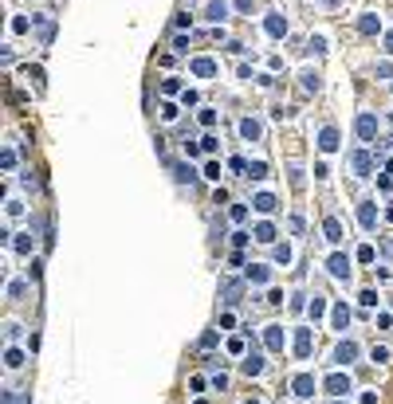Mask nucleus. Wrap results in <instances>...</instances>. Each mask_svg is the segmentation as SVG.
Returning a JSON list of instances; mask_svg holds the SVG:
<instances>
[{"label":"nucleus","mask_w":393,"mask_h":404,"mask_svg":"<svg viewBox=\"0 0 393 404\" xmlns=\"http://www.w3.org/2000/svg\"><path fill=\"white\" fill-rule=\"evenodd\" d=\"M354 130H358V138H362V142H374V134H378V118H374V114H358Z\"/></svg>","instance_id":"obj_1"},{"label":"nucleus","mask_w":393,"mask_h":404,"mask_svg":"<svg viewBox=\"0 0 393 404\" xmlns=\"http://www.w3.org/2000/svg\"><path fill=\"white\" fill-rule=\"evenodd\" d=\"M291 389H295V397H299V401H307V397H315V377H311V373H295Z\"/></svg>","instance_id":"obj_2"},{"label":"nucleus","mask_w":393,"mask_h":404,"mask_svg":"<svg viewBox=\"0 0 393 404\" xmlns=\"http://www.w3.org/2000/svg\"><path fill=\"white\" fill-rule=\"evenodd\" d=\"M358 220H362V228H366V232H374V228H378V204H374V201H362V204H358Z\"/></svg>","instance_id":"obj_3"},{"label":"nucleus","mask_w":393,"mask_h":404,"mask_svg":"<svg viewBox=\"0 0 393 404\" xmlns=\"http://www.w3.org/2000/svg\"><path fill=\"white\" fill-rule=\"evenodd\" d=\"M264 28H268V36H272V40H283V36H287V20H283V12H268Z\"/></svg>","instance_id":"obj_4"},{"label":"nucleus","mask_w":393,"mask_h":404,"mask_svg":"<svg viewBox=\"0 0 393 404\" xmlns=\"http://www.w3.org/2000/svg\"><path fill=\"white\" fill-rule=\"evenodd\" d=\"M327 393H331V397H346V393H350V377H346V373H331V377H327Z\"/></svg>","instance_id":"obj_5"},{"label":"nucleus","mask_w":393,"mask_h":404,"mask_svg":"<svg viewBox=\"0 0 393 404\" xmlns=\"http://www.w3.org/2000/svg\"><path fill=\"white\" fill-rule=\"evenodd\" d=\"M327 267H331V275H335V279H350V259H346L342 252L331 255V259H327Z\"/></svg>","instance_id":"obj_6"},{"label":"nucleus","mask_w":393,"mask_h":404,"mask_svg":"<svg viewBox=\"0 0 393 404\" xmlns=\"http://www.w3.org/2000/svg\"><path fill=\"white\" fill-rule=\"evenodd\" d=\"M205 20L225 24V20H228V4H225V0H209V4H205Z\"/></svg>","instance_id":"obj_7"},{"label":"nucleus","mask_w":393,"mask_h":404,"mask_svg":"<svg viewBox=\"0 0 393 404\" xmlns=\"http://www.w3.org/2000/svg\"><path fill=\"white\" fill-rule=\"evenodd\" d=\"M319 150H323V153H335L338 150V130H335V126H323V130H319Z\"/></svg>","instance_id":"obj_8"},{"label":"nucleus","mask_w":393,"mask_h":404,"mask_svg":"<svg viewBox=\"0 0 393 404\" xmlns=\"http://www.w3.org/2000/svg\"><path fill=\"white\" fill-rule=\"evenodd\" d=\"M354 357H358V346H354V342H338L335 346V365H350Z\"/></svg>","instance_id":"obj_9"},{"label":"nucleus","mask_w":393,"mask_h":404,"mask_svg":"<svg viewBox=\"0 0 393 404\" xmlns=\"http://www.w3.org/2000/svg\"><path fill=\"white\" fill-rule=\"evenodd\" d=\"M358 32H362V36H378V32H382V20H378L374 12H366V16H358Z\"/></svg>","instance_id":"obj_10"},{"label":"nucleus","mask_w":393,"mask_h":404,"mask_svg":"<svg viewBox=\"0 0 393 404\" xmlns=\"http://www.w3.org/2000/svg\"><path fill=\"white\" fill-rule=\"evenodd\" d=\"M240 369H244L248 377H260V373H264V357H260L256 350H252V354H248L244 361H240Z\"/></svg>","instance_id":"obj_11"},{"label":"nucleus","mask_w":393,"mask_h":404,"mask_svg":"<svg viewBox=\"0 0 393 404\" xmlns=\"http://www.w3.org/2000/svg\"><path fill=\"white\" fill-rule=\"evenodd\" d=\"M264 342H268V350H276V354H280V350H283V342H287V338H283V326H268Z\"/></svg>","instance_id":"obj_12"},{"label":"nucleus","mask_w":393,"mask_h":404,"mask_svg":"<svg viewBox=\"0 0 393 404\" xmlns=\"http://www.w3.org/2000/svg\"><path fill=\"white\" fill-rule=\"evenodd\" d=\"M323 236H327L331 244L342 240V224H338V216H327V220H323Z\"/></svg>","instance_id":"obj_13"},{"label":"nucleus","mask_w":393,"mask_h":404,"mask_svg":"<svg viewBox=\"0 0 393 404\" xmlns=\"http://www.w3.org/2000/svg\"><path fill=\"white\" fill-rule=\"evenodd\" d=\"M193 75H197V79H213V75H217V63H213V59H193Z\"/></svg>","instance_id":"obj_14"},{"label":"nucleus","mask_w":393,"mask_h":404,"mask_svg":"<svg viewBox=\"0 0 393 404\" xmlns=\"http://www.w3.org/2000/svg\"><path fill=\"white\" fill-rule=\"evenodd\" d=\"M295 357H311V330L295 334Z\"/></svg>","instance_id":"obj_15"},{"label":"nucleus","mask_w":393,"mask_h":404,"mask_svg":"<svg viewBox=\"0 0 393 404\" xmlns=\"http://www.w3.org/2000/svg\"><path fill=\"white\" fill-rule=\"evenodd\" d=\"M252 208H256V212H276V197H272V193H256V197H252Z\"/></svg>","instance_id":"obj_16"},{"label":"nucleus","mask_w":393,"mask_h":404,"mask_svg":"<svg viewBox=\"0 0 393 404\" xmlns=\"http://www.w3.org/2000/svg\"><path fill=\"white\" fill-rule=\"evenodd\" d=\"M240 138H244V142H256V138H260V122H256V118H244V122H240Z\"/></svg>","instance_id":"obj_17"},{"label":"nucleus","mask_w":393,"mask_h":404,"mask_svg":"<svg viewBox=\"0 0 393 404\" xmlns=\"http://www.w3.org/2000/svg\"><path fill=\"white\" fill-rule=\"evenodd\" d=\"M370 169H374L370 153H354V173H358V177H370Z\"/></svg>","instance_id":"obj_18"},{"label":"nucleus","mask_w":393,"mask_h":404,"mask_svg":"<svg viewBox=\"0 0 393 404\" xmlns=\"http://www.w3.org/2000/svg\"><path fill=\"white\" fill-rule=\"evenodd\" d=\"M268 279H272V271H268L264 263H252V267H248V283H268Z\"/></svg>","instance_id":"obj_19"},{"label":"nucleus","mask_w":393,"mask_h":404,"mask_svg":"<svg viewBox=\"0 0 393 404\" xmlns=\"http://www.w3.org/2000/svg\"><path fill=\"white\" fill-rule=\"evenodd\" d=\"M225 303L228 306L240 303V283H236V279H225Z\"/></svg>","instance_id":"obj_20"},{"label":"nucleus","mask_w":393,"mask_h":404,"mask_svg":"<svg viewBox=\"0 0 393 404\" xmlns=\"http://www.w3.org/2000/svg\"><path fill=\"white\" fill-rule=\"evenodd\" d=\"M252 236H256L260 244H272V240H276V228H272V224H256V232H252Z\"/></svg>","instance_id":"obj_21"},{"label":"nucleus","mask_w":393,"mask_h":404,"mask_svg":"<svg viewBox=\"0 0 393 404\" xmlns=\"http://www.w3.org/2000/svg\"><path fill=\"white\" fill-rule=\"evenodd\" d=\"M350 326V310H346V303L335 306V330H346Z\"/></svg>","instance_id":"obj_22"},{"label":"nucleus","mask_w":393,"mask_h":404,"mask_svg":"<svg viewBox=\"0 0 393 404\" xmlns=\"http://www.w3.org/2000/svg\"><path fill=\"white\" fill-rule=\"evenodd\" d=\"M307 310H311V318L319 322V318L327 314V299H323V295H315V299H311V306H307Z\"/></svg>","instance_id":"obj_23"},{"label":"nucleus","mask_w":393,"mask_h":404,"mask_svg":"<svg viewBox=\"0 0 393 404\" xmlns=\"http://www.w3.org/2000/svg\"><path fill=\"white\" fill-rule=\"evenodd\" d=\"M248 177H252V181H264V177H268V165H264V161H252V165H248Z\"/></svg>","instance_id":"obj_24"},{"label":"nucleus","mask_w":393,"mask_h":404,"mask_svg":"<svg viewBox=\"0 0 393 404\" xmlns=\"http://www.w3.org/2000/svg\"><path fill=\"white\" fill-rule=\"evenodd\" d=\"M4 361H8V369H20V365H24V354H20V350H8Z\"/></svg>","instance_id":"obj_25"},{"label":"nucleus","mask_w":393,"mask_h":404,"mask_svg":"<svg viewBox=\"0 0 393 404\" xmlns=\"http://www.w3.org/2000/svg\"><path fill=\"white\" fill-rule=\"evenodd\" d=\"M276 263H280V267H287V263H291V248H287V244H280V248H276Z\"/></svg>","instance_id":"obj_26"},{"label":"nucleus","mask_w":393,"mask_h":404,"mask_svg":"<svg viewBox=\"0 0 393 404\" xmlns=\"http://www.w3.org/2000/svg\"><path fill=\"white\" fill-rule=\"evenodd\" d=\"M303 87H307V91H319V75H315V71H303Z\"/></svg>","instance_id":"obj_27"},{"label":"nucleus","mask_w":393,"mask_h":404,"mask_svg":"<svg viewBox=\"0 0 393 404\" xmlns=\"http://www.w3.org/2000/svg\"><path fill=\"white\" fill-rule=\"evenodd\" d=\"M205 177H209V181H221V161H209V165H205Z\"/></svg>","instance_id":"obj_28"},{"label":"nucleus","mask_w":393,"mask_h":404,"mask_svg":"<svg viewBox=\"0 0 393 404\" xmlns=\"http://www.w3.org/2000/svg\"><path fill=\"white\" fill-rule=\"evenodd\" d=\"M370 357L382 365V361H390V350H386V346H374V350H370Z\"/></svg>","instance_id":"obj_29"},{"label":"nucleus","mask_w":393,"mask_h":404,"mask_svg":"<svg viewBox=\"0 0 393 404\" xmlns=\"http://www.w3.org/2000/svg\"><path fill=\"white\" fill-rule=\"evenodd\" d=\"M0 165H4L8 173H12V169H16V153H12V150H4V157H0Z\"/></svg>","instance_id":"obj_30"},{"label":"nucleus","mask_w":393,"mask_h":404,"mask_svg":"<svg viewBox=\"0 0 393 404\" xmlns=\"http://www.w3.org/2000/svg\"><path fill=\"white\" fill-rule=\"evenodd\" d=\"M201 126H217V110H201Z\"/></svg>","instance_id":"obj_31"},{"label":"nucleus","mask_w":393,"mask_h":404,"mask_svg":"<svg viewBox=\"0 0 393 404\" xmlns=\"http://www.w3.org/2000/svg\"><path fill=\"white\" fill-rule=\"evenodd\" d=\"M177 181H197V173H193L189 165H181V169H177Z\"/></svg>","instance_id":"obj_32"},{"label":"nucleus","mask_w":393,"mask_h":404,"mask_svg":"<svg viewBox=\"0 0 393 404\" xmlns=\"http://www.w3.org/2000/svg\"><path fill=\"white\" fill-rule=\"evenodd\" d=\"M217 342H221V338H217V334H213V330H209V334H205V338H201V350H213V346H217Z\"/></svg>","instance_id":"obj_33"},{"label":"nucleus","mask_w":393,"mask_h":404,"mask_svg":"<svg viewBox=\"0 0 393 404\" xmlns=\"http://www.w3.org/2000/svg\"><path fill=\"white\" fill-rule=\"evenodd\" d=\"M311 51H315V55H323V51H327V40H323V36H315V40H311Z\"/></svg>","instance_id":"obj_34"},{"label":"nucleus","mask_w":393,"mask_h":404,"mask_svg":"<svg viewBox=\"0 0 393 404\" xmlns=\"http://www.w3.org/2000/svg\"><path fill=\"white\" fill-rule=\"evenodd\" d=\"M358 259H362V263H374V248H370V244H366V248H358Z\"/></svg>","instance_id":"obj_35"},{"label":"nucleus","mask_w":393,"mask_h":404,"mask_svg":"<svg viewBox=\"0 0 393 404\" xmlns=\"http://www.w3.org/2000/svg\"><path fill=\"white\" fill-rule=\"evenodd\" d=\"M362 306H378V291H362Z\"/></svg>","instance_id":"obj_36"},{"label":"nucleus","mask_w":393,"mask_h":404,"mask_svg":"<svg viewBox=\"0 0 393 404\" xmlns=\"http://www.w3.org/2000/svg\"><path fill=\"white\" fill-rule=\"evenodd\" d=\"M162 118H166V122H173V118H177V106H173V102H166V106H162Z\"/></svg>","instance_id":"obj_37"},{"label":"nucleus","mask_w":393,"mask_h":404,"mask_svg":"<svg viewBox=\"0 0 393 404\" xmlns=\"http://www.w3.org/2000/svg\"><path fill=\"white\" fill-rule=\"evenodd\" d=\"M232 173H248V161L244 157H232Z\"/></svg>","instance_id":"obj_38"},{"label":"nucleus","mask_w":393,"mask_h":404,"mask_svg":"<svg viewBox=\"0 0 393 404\" xmlns=\"http://www.w3.org/2000/svg\"><path fill=\"white\" fill-rule=\"evenodd\" d=\"M244 216H248V208H244V204H232V220H236V224H240V220H244Z\"/></svg>","instance_id":"obj_39"},{"label":"nucleus","mask_w":393,"mask_h":404,"mask_svg":"<svg viewBox=\"0 0 393 404\" xmlns=\"http://www.w3.org/2000/svg\"><path fill=\"white\" fill-rule=\"evenodd\" d=\"M201 146H205V153H217V138L209 134V138H201Z\"/></svg>","instance_id":"obj_40"},{"label":"nucleus","mask_w":393,"mask_h":404,"mask_svg":"<svg viewBox=\"0 0 393 404\" xmlns=\"http://www.w3.org/2000/svg\"><path fill=\"white\" fill-rule=\"evenodd\" d=\"M232 8H236V12H252V0H236Z\"/></svg>","instance_id":"obj_41"},{"label":"nucleus","mask_w":393,"mask_h":404,"mask_svg":"<svg viewBox=\"0 0 393 404\" xmlns=\"http://www.w3.org/2000/svg\"><path fill=\"white\" fill-rule=\"evenodd\" d=\"M386 51H390V55H393V32H390V36H386Z\"/></svg>","instance_id":"obj_42"},{"label":"nucleus","mask_w":393,"mask_h":404,"mask_svg":"<svg viewBox=\"0 0 393 404\" xmlns=\"http://www.w3.org/2000/svg\"><path fill=\"white\" fill-rule=\"evenodd\" d=\"M338 4H342V0H327V8H338Z\"/></svg>","instance_id":"obj_43"},{"label":"nucleus","mask_w":393,"mask_h":404,"mask_svg":"<svg viewBox=\"0 0 393 404\" xmlns=\"http://www.w3.org/2000/svg\"><path fill=\"white\" fill-rule=\"evenodd\" d=\"M244 404H260V401H244Z\"/></svg>","instance_id":"obj_44"}]
</instances>
